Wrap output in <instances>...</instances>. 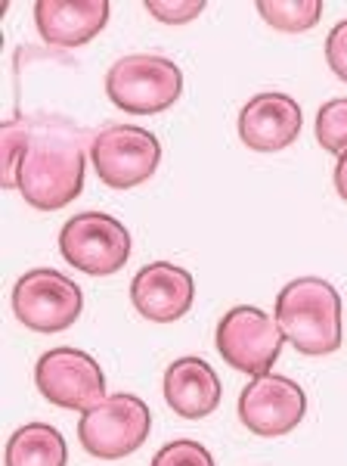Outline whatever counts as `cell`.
Listing matches in <instances>:
<instances>
[{
  "mask_svg": "<svg viewBox=\"0 0 347 466\" xmlns=\"http://www.w3.org/2000/svg\"><path fill=\"white\" fill-rule=\"evenodd\" d=\"M87 134L69 118H28V144L19 165L16 190L28 206L41 212H59L84 190Z\"/></svg>",
  "mask_w": 347,
  "mask_h": 466,
  "instance_id": "obj_1",
  "label": "cell"
},
{
  "mask_svg": "<svg viewBox=\"0 0 347 466\" xmlns=\"http://www.w3.org/2000/svg\"><path fill=\"white\" fill-rule=\"evenodd\" d=\"M276 323L301 355H332L342 349V296L322 277H298L276 296Z\"/></svg>",
  "mask_w": 347,
  "mask_h": 466,
  "instance_id": "obj_2",
  "label": "cell"
},
{
  "mask_svg": "<svg viewBox=\"0 0 347 466\" xmlns=\"http://www.w3.org/2000/svg\"><path fill=\"white\" fill-rule=\"evenodd\" d=\"M105 94L131 116H155L171 109L183 94V72L168 56L131 54L122 56L105 75Z\"/></svg>",
  "mask_w": 347,
  "mask_h": 466,
  "instance_id": "obj_3",
  "label": "cell"
},
{
  "mask_svg": "<svg viewBox=\"0 0 347 466\" xmlns=\"http://www.w3.org/2000/svg\"><path fill=\"white\" fill-rule=\"evenodd\" d=\"M153 430V410L131 392L105 395L100 404L81 413L78 439L87 454L100 461H122L143 448Z\"/></svg>",
  "mask_w": 347,
  "mask_h": 466,
  "instance_id": "obj_4",
  "label": "cell"
},
{
  "mask_svg": "<svg viewBox=\"0 0 347 466\" xmlns=\"http://www.w3.org/2000/svg\"><path fill=\"white\" fill-rule=\"evenodd\" d=\"M90 159L105 187L131 190L155 175L162 144L140 125H109L90 137Z\"/></svg>",
  "mask_w": 347,
  "mask_h": 466,
  "instance_id": "obj_5",
  "label": "cell"
},
{
  "mask_svg": "<svg viewBox=\"0 0 347 466\" xmlns=\"http://www.w3.org/2000/svg\"><path fill=\"white\" fill-rule=\"evenodd\" d=\"M84 292L72 277L53 268H35L13 287V311L37 333H63L81 318Z\"/></svg>",
  "mask_w": 347,
  "mask_h": 466,
  "instance_id": "obj_6",
  "label": "cell"
},
{
  "mask_svg": "<svg viewBox=\"0 0 347 466\" xmlns=\"http://www.w3.org/2000/svg\"><path fill=\"white\" fill-rule=\"evenodd\" d=\"M59 252L90 277H109L131 258V233L112 215L81 212L65 221L59 233Z\"/></svg>",
  "mask_w": 347,
  "mask_h": 466,
  "instance_id": "obj_7",
  "label": "cell"
},
{
  "mask_svg": "<svg viewBox=\"0 0 347 466\" xmlns=\"http://www.w3.org/2000/svg\"><path fill=\"white\" fill-rule=\"evenodd\" d=\"M283 329L276 318L263 314L261 308L239 305L226 311L217 323V351L233 370L245 373V377H263L270 367L276 364L279 351H283Z\"/></svg>",
  "mask_w": 347,
  "mask_h": 466,
  "instance_id": "obj_8",
  "label": "cell"
},
{
  "mask_svg": "<svg viewBox=\"0 0 347 466\" xmlns=\"http://www.w3.org/2000/svg\"><path fill=\"white\" fill-rule=\"evenodd\" d=\"M37 392L47 398L50 404L65 410H90L105 398V377L103 367L96 364L87 351L78 349H50L41 355L35 367Z\"/></svg>",
  "mask_w": 347,
  "mask_h": 466,
  "instance_id": "obj_9",
  "label": "cell"
},
{
  "mask_svg": "<svg viewBox=\"0 0 347 466\" xmlns=\"http://www.w3.org/2000/svg\"><path fill=\"white\" fill-rule=\"evenodd\" d=\"M307 413V395L295 380L263 373L254 377L239 395V420L248 432L276 439L292 432Z\"/></svg>",
  "mask_w": 347,
  "mask_h": 466,
  "instance_id": "obj_10",
  "label": "cell"
},
{
  "mask_svg": "<svg viewBox=\"0 0 347 466\" xmlns=\"http://www.w3.org/2000/svg\"><path fill=\"white\" fill-rule=\"evenodd\" d=\"M304 125V112L289 94H258L239 112V137L254 153H279L292 147Z\"/></svg>",
  "mask_w": 347,
  "mask_h": 466,
  "instance_id": "obj_11",
  "label": "cell"
},
{
  "mask_svg": "<svg viewBox=\"0 0 347 466\" xmlns=\"http://www.w3.org/2000/svg\"><path fill=\"white\" fill-rule=\"evenodd\" d=\"M195 280L186 268L171 261H153L134 277L131 302L146 320L174 323L193 308Z\"/></svg>",
  "mask_w": 347,
  "mask_h": 466,
  "instance_id": "obj_12",
  "label": "cell"
},
{
  "mask_svg": "<svg viewBox=\"0 0 347 466\" xmlns=\"http://www.w3.org/2000/svg\"><path fill=\"white\" fill-rule=\"evenodd\" d=\"M109 0H37L35 25L53 47H81L109 22Z\"/></svg>",
  "mask_w": 347,
  "mask_h": 466,
  "instance_id": "obj_13",
  "label": "cell"
},
{
  "mask_svg": "<svg viewBox=\"0 0 347 466\" xmlns=\"http://www.w3.org/2000/svg\"><path fill=\"white\" fill-rule=\"evenodd\" d=\"M164 401L177 417L202 420L221 404V380L202 358H180L164 370Z\"/></svg>",
  "mask_w": 347,
  "mask_h": 466,
  "instance_id": "obj_14",
  "label": "cell"
},
{
  "mask_svg": "<svg viewBox=\"0 0 347 466\" xmlns=\"http://www.w3.org/2000/svg\"><path fill=\"white\" fill-rule=\"evenodd\" d=\"M69 448L50 423H25L6 441V466H65Z\"/></svg>",
  "mask_w": 347,
  "mask_h": 466,
  "instance_id": "obj_15",
  "label": "cell"
},
{
  "mask_svg": "<svg viewBox=\"0 0 347 466\" xmlns=\"http://www.w3.org/2000/svg\"><path fill=\"white\" fill-rule=\"evenodd\" d=\"M258 13L263 16L267 25L279 28V32H307L313 28L322 16V4L320 0H261Z\"/></svg>",
  "mask_w": 347,
  "mask_h": 466,
  "instance_id": "obj_16",
  "label": "cell"
},
{
  "mask_svg": "<svg viewBox=\"0 0 347 466\" xmlns=\"http://www.w3.org/2000/svg\"><path fill=\"white\" fill-rule=\"evenodd\" d=\"M25 144H28V118L25 116L6 118L4 127H0V149H4V175H0V184H4L6 190H16Z\"/></svg>",
  "mask_w": 347,
  "mask_h": 466,
  "instance_id": "obj_17",
  "label": "cell"
},
{
  "mask_svg": "<svg viewBox=\"0 0 347 466\" xmlns=\"http://www.w3.org/2000/svg\"><path fill=\"white\" fill-rule=\"evenodd\" d=\"M316 140L329 153L347 149V100H329L316 112Z\"/></svg>",
  "mask_w": 347,
  "mask_h": 466,
  "instance_id": "obj_18",
  "label": "cell"
},
{
  "mask_svg": "<svg viewBox=\"0 0 347 466\" xmlns=\"http://www.w3.org/2000/svg\"><path fill=\"white\" fill-rule=\"evenodd\" d=\"M149 466H214V457H211L208 448L199 445V441L177 439L158 451Z\"/></svg>",
  "mask_w": 347,
  "mask_h": 466,
  "instance_id": "obj_19",
  "label": "cell"
},
{
  "mask_svg": "<svg viewBox=\"0 0 347 466\" xmlns=\"http://www.w3.org/2000/svg\"><path fill=\"white\" fill-rule=\"evenodd\" d=\"M143 6L149 16H155L164 25H186V22L202 16L205 0H146Z\"/></svg>",
  "mask_w": 347,
  "mask_h": 466,
  "instance_id": "obj_20",
  "label": "cell"
},
{
  "mask_svg": "<svg viewBox=\"0 0 347 466\" xmlns=\"http://www.w3.org/2000/svg\"><path fill=\"white\" fill-rule=\"evenodd\" d=\"M326 63L338 78L347 81V19L338 22L326 37Z\"/></svg>",
  "mask_w": 347,
  "mask_h": 466,
  "instance_id": "obj_21",
  "label": "cell"
},
{
  "mask_svg": "<svg viewBox=\"0 0 347 466\" xmlns=\"http://www.w3.org/2000/svg\"><path fill=\"white\" fill-rule=\"evenodd\" d=\"M335 190L338 197L347 202V149L338 153V165H335Z\"/></svg>",
  "mask_w": 347,
  "mask_h": 466,
  "instance_id": "obj_22",
  "label": "cell"
}]
</instances>
